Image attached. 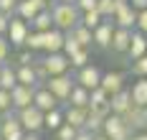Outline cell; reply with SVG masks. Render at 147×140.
I'll return each instance as SVG.
<instances>
[{"instance_id": "7c38bea8", "label": "cell", "mask_w": 147, "mask_h": 140, "mask_svg": "<svg viewBox=\"0 0 147 140\" xmlns=\"http://www.w3.org/2000/svg\"><path fill=\"white\" fill-rule=\"evenodd\" d=\"M129 41H132V28H119V26H114L112 41H109V51H114V54H127Z\"/></svg>"}, {"instance_id": "8992f818", "label": "cell", "mask_w": 147, "mask_h": 140, "mask_svg": "<svg viewBox=\"0 0 147 140\" xmlns=\"http://www.w3.org/2000/svg\"><path fill=\"white\" fill-rule=\"evenodd\" d=\"M28 31H30L28 20H23L20 16H10V20H8V41H10V46L23 48V41H26Z\"/></svg>"}, {"instance_id": "4fadbf2b", "label": "cell", "mask_w": 147, "mask_h": 140, "mask_svg": "<svg viewBox=\"0 0 147 140\" xmlns=\"http://www.w3.org/2000/svg\"><path fill=\"white\" fill-rule=\"evenodd\" d=\"M33 105L41 109V112H48V109H56L61 102L48 92V89H46L43 84H38V87H36V92H33Z\"/></svg>"}, {"instance_id": "c3c4849f", "label": "cell", "mask_w": 147, "mask_h": 140, "mask_svg": "<svg viewBox=\"0 0 147 140\" xmlns=\"http://www.w3.org/2000/svg\"><path fill=\"white\" fill-rule=\"evenodd\" d=\"M59 3H76V0H59Z\"/></svg>"}, {"instance_id": "74e56055", "label": "cell", "mask_w": 147, "mask_h": 140, "mask_svg": "<svg viewBox=\"0 0 147 140\" xmlns=\"http://www.w3.org/2000/svg\"><path fill=\"white\" fill-rule=\"evenodd\" d=\"M134 28H137V31H142V33L147 36V8L137 13V23H134Z\"/></svg>"}, {"instance_id": "d590c367", "label": "cell", "mask_w": 147, "mask_h": 140, "mask_svg": "<svg viewBox=\"0 0 147 140\" xmlns=\"http://www.w3.org/2000/svg\"><path fill=\"white\" fill-rule=\"evenodd\" d=\"M15 8H18V0H0V13H5L8 18L15 16Z\"/></svg>"}, {"instance_id": "2e32d148", "label": "cell", "mask_w": 147, "mask_h": 140, "mask_svg": "<svg viewBox=\"0 0 147 140\" xmlns=\"http://www.w3.org/2000/svg\"><path fill=\"white\" fill-rule=\"evenodd\" d=\"M142 54H147V36L142 31H132V41L127 46V56H129V61H134Z\"/></svg>"}, {"instance_id": "9c48e42d", "label": "cell", "mask_w": 147, "mask_h": 140, "mask_svg": "<svg viewBox=\"0 0 147 140\" xmlns=\"http://www.w3.org/2000/svg\"><path fill=\"white\" fill-rule=\"evenodd\" d=\"M112 33H114V20H112V18H104L96 28H91V41H94V46L96 48H109Z\"/></svg>"}, {"instance_id": "30bf717a", "label": "cell", "mask_w": 147, "mask_h": 140, "mask_svg": "<svg viewBox=\"0 0 147 140\" xmlns=\"http://www.w3.org/2000/svg\"><path fill=\"white\" fill-rule=\"evenodd\" d=\"M114 26L119 28H132L134 31V23H137V10H134L132 5L124 0V3H117V10H114Z\"/></svg>"}, {"instance_id": "83f0119b", "label": "cell", "mask_w": 147, "mask_h": 140, "mask_svg": "<svg viewBox=\"0 0 147 140\" xmlns=\"http://www.w3.org/2000/svg\"><path fill=\"white\" fill-rule=\"evenodd\" d=\"M102 20H104V18L99 16V10H96V8H94V10H84L81 18H79V23H81V26H86V28H96Z\"/></svg>"}, {"instance_id": "5bb4252c", "label": "cell", "mask_w": 147, "mask_h": 140, "mask_svg": "<svg viewBox=\"0 0 147 140\" xmlns=\"http://www.w3.org/2000/svg\"><path fill=\"white\" fill-rule=\"evenodd\" d=\"M48 8V3L46 0H18V8H15V16H20L23 20H33V16L38 13V10H43Z\"/></svg>"}, {"instance_id": "3957f363", "label": "cell", "mask_w": 147, "mask_h": 140, "mask_svg": "<svg viewBox=\"0 0 147 140\" xmlns=\"http://www.w3.org/2000/svg\"><path fill=\"white\" fill-rule=\"evenodd\" d=\"M18 120H20V127L26 133H41L43 130V112L36 107V105H28L23 109H15Z\"/></svg>"}, {"instance_id": "d4e9b609", "label": "cell", "mask_w": 147, "mask_h": 140, "mask_svg": "<svg viewBox=\"0 0 147 140\" xmlns=\"http://www.w3.org/2000/svg\"><path fill=\"white\" fill-rule=\"evenodd\" d=\"M15 84H18V77H15V69L10 66V64L5 61V64H0V87L3 89H13Z\"/></svg>"}, {"instance_id": "d6a6232c", "label": "cell", "mask_w": 147, "mask_h": 140, "mask_svg": "<svg viewBox=\"0 0 147 140\" xmlns=\"http://www.w3.org/2000/svg\"><path fill=\"white\" fill-rule=\"evenodd\" d=\"M76 133H79L76 127H71V125L63 122L59 130H56V138H59V140H74V138H76Z\"/></svg>"}, {"instance_id": "681fc988", "label": "cell", "mask_w": 147, "mask_h": 140, "mask_svg": "<svg viewBox=\"0 0 147 140\" xmlns=\"http://www.w3.org/2000/svg\"><path fill=\"white\" fill-rule=\"evenodd\" d=\"M46 3H53V0H46Z\"/></svg>"}, {"instance_id": "8fae6325", "label": "cell", "mask_w": 147, "mask_h": 140, "mask_svg": "<svg viewBox=\"0 0 147 140\" xmlns=\"http://www.w3.org/2000/svg\"><path fill=\"white\" fill-rule=\"evenodd\" d=\"M33 92L36 87H26V84H15L10 89V102H13V109H23L33 105Z\"/></svg>"}, {"instance_id": "1f68e13d", "label": "cell", "mask_w": 147, "mask_h": 140, "mask_svg": "<svg viewBox=\"0 0 147 140\" xmlns=\"http://www.w3.org/2000/svg\"><path fill=\"white\" fill-rule=\"evenodd\" d=\"M79 48H81V46H79V41H76L71 33L66 31V36H63V48H61V51H63L66 56H71L74 51H79Z\"/></svg>"}, {"instance_id": "cb8c5ba5", "label": "cell", "mask_w": 147, "mask_h": 140, "mask_svg": "<svg viewBox=\"0 0 147 140\" xmlns=\"http://www.w3.org/2000/svg\"><path fill=\"white\" fill-rule=\"evenodd\" d=\"M69 33H71L74 38L79 41V46H81V48H91V46H94V41H91V28H86V26L76 23Z\"/></svg>"}, {"instance_id": "603a6c76", "label": "cell", "mask_w": 147, "mask_h": 140, "mask_svg": "<svg viewBox=\"0 0 147 140\" xmlns=\"http://www.w3.org/2000/svg\"><path fill=\"white\" fill-rule=\"evenodd\" d=\"M30 28L33 31H48V28H53V20H51V10L48 8H43V10H38L36 16H33V20H30Z\"/></svg>"}, {"instance_id": "ac0fdd59", "label": "cell", "mask_w": 147, "mask_h": 140, "mask_svg": "<svg viewBox=\"0 0 147 140\" xmlns=\"http://www.w3.org/2000/svg\"><path fill=\"white\" fill-rule=\"evenodd\" d=\"M99 87H102L107 94L119 92V89L124 87V74H122V71H107V74H102V82H99Z\"/></svg>"}, {"instance_id": "7402d4cb", "label": "cell", "mask_w": 147, "mask_h": 140, "mask_svg": "<svg viewBox=\"0 0 147 140\" xmlns=\"http://www.w3.org/2000/svg\"><path fill=\"white\" fill-rule=\"evenodd\" d=\"M66 105H74V107H89V89H84L81 84H74L71 92H69Z\"/></svg>"}, {"instance_id": "ba28073f", "label": "cell", "mask_w": 147, "mask_h": 140, "mask_svg": "<svg viewBox=\"0 0 147 140\" xmlns=\"http://www.w3.org/2000/svg\"><path fill=\"white\" fill-rule=\"evenodd\" d=\"M122 120H124V125H127L132 133H140V130H145V127H147V107L132 105V107L122 115Z\"/></svg>"}, {"instance_id": "8d00e7d4", "label": "cell", "mask_w": 147, "mask_h": 140, "mask_svg": "<svg viewBox=\"0 0 147 140\" xmlns=\"http://www.w3.org/2000/svg\"><path fill=\"white\" fill-rule=\"evenodd\" d=\"M8 56H10V41L5 36H0V64L8 61Z\"/></svg>"}, {"instance_id": "f6af8a7d", "label": "cell", "mask_w": 147, "mask_h": 140, "mask_svg": "<svg viewBox=\"0 0 147 140\" xmlns=\"http://www.w3.org/2000/svg\"><path fill=\"white\" fill-rule=\"evenodd\" d=\"M129 140H147V133H145V130H140V133H132V135H129Z\"/></svg>"}, {"instance_id": "484cf974", "label": "cell", "mask_w": 147, "mask_h": 140, "mask_svg": "<svg viewBox=\"0 0 147 140\" xmlns=\"http://www.w3.org/2000/svg\"><path fill=\"white\" fill-rule=\"evenodd\" d=\"M23 48H28V51H43V33L41 31H33L30 28L28 36H26V41H23Z\"/></svg>"}, {"instance_id": "d6986e66", "label": "cell", "mask_w": 147, "mask_h": 140, "mask_svg": "<svg viewBox=\"0 0 147 140\" xmlns=\"http://www.w3.org/2000/svg\"><path fill=\"white\" fill-rule=\"evenodd\" d=\"M86 115H89V107H74V105H69V109L63 112V122L76 127V130H81L84 122H86Z\"/></svg>"}, {"instance_id": "7dc6e473", "label": "cell", "mask_w": 147, "mask_h": 140, "mask_svg": "<svg viewBox=\"0 0 147 140\" xmlns=\"http://www.w3.org/2000/svg\"><path fill=\"white\" fill-rule=\"evenodd\" d=\"M94 140H109V138H107L104 133H96V135H94Z\"/></svg>"}, {"instance_id": "b9f144b4", "label": "cell", "mask_w": 147, "mask_h": 140, "mask_svg": "<svg viewBox=\"0 0 147 140\" xmlns=\"http://www.w3.org/2000/svg\"><path fill=\"white\" fill-rule=\"evenodd\" d=\"M127 3L132 5L134 10H137V13H140V10H145V8H147V0H127Z\"/></svg>"}, {"instance_id": "277c9868", "label": "cell", "mask_w": 147, "mask_h": 140, "mask_svg": "<svg viewBox=\"0 0 147 140\" xmlns=\"http://www.w3.org/2000/svg\"><path fill=\"white\" fill-rule=\"evenodd\" d=\"M102 133H104L109 140H129V135H132V130L124 125L122 115H114V112H109V115L104 117Z\"/></svg>"}, {"instance_id": "9a60e30c", "label": "cell", "mask_w": 147, "mask_h": 140, "mask_svg": "<svg viewBox=\"0 0 147 140\" xmlns=\"http://www.w3.org/2000/svg\"><path fill=\"white\" fill-rule=\"evenodd\" d=\"M109 107H112V112L114 115H124L127 109L132 107V94H129V89H119V92L109 94Z\"/></svg>"}, {"instance_id": "44dd1931", "label": "cell", "mask_w": 147, "mask_h": 140, "mask_svg": "<svg viewBox=\"0 0 147 140\" xmlns=\"http://www.w3.org/2000/svg\"><path fill=\"white\" fill-rule=\"evenodd\" d=\"M15 77H18V84H26V87H38V77H36L33 64H26V66H20V64H18Z\"/></svg>"}, {"instance_id": "6da1fadb", "label": "cell", "mask_w": 147, "mask_h": 140, "mask_svg": "<svg viewBox=\"0 0 147 140\" xmlns=\"http://www.w3.org/2000/svg\"><path fill=\"white\" fill-rule=\"evenodd\" d=\"M48 10H51V20H53V28H59V31H71L74 26L79 23V8L74 5V3H59V0H53V3H48Z\"/></svg>"}, {"instance_id": "5b68a950", "label": "cell", "mask_w": 147, "mask_h": 140, "mask_svg": "<svg viewBox=\"0 0 147 140\" xmlns=\"http://www.w3.org/2000/svg\"><path fill=\"white\" fill-rule=\"evenodd\" d=\"M41 66L46 69V74L48 77H56V74H63V71H69V56L63 54V51H53V54H46L43 59H38Z\"/></svg>"}, {"instance_id": "e575fe53", "label": "cell", "mask_w": 147, "mask_h": 140, "mask_svg": "<svg viewBox=\"0 0 147 140\" xmlns=\"http://www.w3.org/2000/svg\"><path fill=\"white\" fill-rule=\"evenodd\" d=\"M5 112H13V102H10V92L0 87V115Z\"/></svg>"}, {"instance_id": "7a4b0ae2", "label": "cell", "mask_w": 147, "mask_h": 140, "mask_svg": "<svg viewBox=\"0 0 147 140\" xmlns=\"http://www.w3.org/2000/svg\"><path fill=\"white\" fill-rule=\"evenodd\" d=\"M74 84H76V82H74V77L69 74V71L56 74V77H48V79L43 82V87H46L51 94H53L59 102H66V99H69V92H71Z\"/></svg>"}, {"instance_id": "f546056e", "label": "cell", "mask_w": 147, "mask_h": 140, "mask_svg": "<svg viewBox=\"0 0 147 140\" xmlns=\"http://www.w3.org/2000/svg\"><path fill=\"white\" fill-rule=\"evenodd\" d=\"M119 0H96V10L102 18H114V10H117Z\"/></svg>"}, {"instance_id": "f907efd6", "label": "cell", "mask_w": 147, "mask_h": 140, "mask_svg": "<svg viewBox=\"0 0 147 140\" xmlns=\"http://www.w3.org/2000/svg\"><path fill=\"white\" fill-rule=\"evenodd\" d=\"M0 140H3V135H0Z\"/></svg>"}, {"instance_id": "f1b7e54d", "label": "cell", "mask_w": 147, "mask_h": 140, "mask_svg": "<svg viewBox=\"0 0 147 140\" xmlns=\"http://www.w3.org/2000/svg\"><path fill=\"white\" fill-rule=\"evenodd\" d=\"M69 64H71V69H81V66H86V64H89V48H79V51H74L71 56H69Z\"/></svg>"}, {"instance_id": "ee69618b", "label": "cell", "mask_w": 147, "mask_h": 140, "mask_svg": "<svg viewBox=\"0 0 147 140\" xmlns=\"http://www.w3.org/2000/svg\"><path fill=\"white\" fill-rule=\"evenodd\" d=\"M23 135H26V130H18V133H10L8 138H3V140H23Z\"/></svg>"}, {"instance_id": "816d5d0a", "label": "cell", "mask_w": 147, "mask_h": 140, "mask_svg": "<svg viewBox=\"0 0 147 140\" xmlns=\"http://www.w3.org/2000/svg\"><path fill=\"white\" fill-rule=\"evenodd\" d=\"M145 133H147V127H145Z\"/></svg>"}, {"instance_id": "ffe728a7", "label": "cell", "mask_w": 147, "mask_h": 140, "mask_svg": "<svg viewBox=\"0 0 147 140\" xmlns=\"http://www.w3.org/2000/svg\"><path fill=\"white\" fill-rule=\"evenodd\" d=\"M132 105H140V107H147V77H137V82L132 84Z\"/></svg>"}, {"instance_id": "4dcf8cb0", "label": "cell", "mask_w": 147, "mask_h": 140, "mask_svg": "<svg viewBox=\"0 0 147 140\" xmlns=\"http://www.w3.org/2000/svg\"><path fill=\"white\" fill-rule=\"evenodd\" d=\"M104 127V117H99V115H94V112H89L86 115V122H84V130H89V133H102Z\"/></svg>"}, {"instance_id": "e0dca14e", "label": "cell", "mask_w": 147, "mask_h": 140, "mask_svg": "<svg viewBox=\"0 0 147 140\" xmlns=\"http://www.w3.org/2000/svg\"><path fill=\"white\" fill-rule=\"evenodd\" d=\"M63 36H66V33L59 31V28H48V31H43V51L46 54L61 51V48H63Z\"/></svg>"}, {"instance_id": "f35d334b", "label": "cell", "mask_w": 147, "mask_h": 140, "mask_svg": "<svg viewBox=\"0 0 147 140\" xmlns=\"http://www.w3.org/2000/svg\"><path fill=\"white\" fill-rule=\"evenodd\" d=\"M33 61H36V54H33V51H28V48H23V51L18 54V64H20V66L33 64Z\"/></svg>"}, {"instance_id": "60d3db41", "label": "cell", "mask_w": 147, "mask_h": 140, "mask_svg": "<svg viewBox=\"0 0 147 140\" xmlns=\"http://www.w3.org/2000/svg\"><path fill=\"white\" fill-rule=\"evenodd\" d=\"M74 140H94V133H89V130L81 127V130L76 133V138H74Z\"/></svg>"}, {"instance_id": "52a82bcc", "label": "cell", "mask_w": 147, "mask_h": 140, "mask_svg": "<svg viewBox=\"0 0 147 140\" xmlns=\"http://www.w3.org/2000/svg\"><path fill=\"white\" fill-rule=\"evenodd\" d=\"M74 82H76V84H81L84 89H94V87H99V82H102V71H99V66L86 64V66L76 69Z\"/></svg>"}, {"instance_id": "7bdbcfd3", "label": "cell", "mask_w": 147, "mask_h": 140, "mask_svg": "<svg viewBox=\"0 0 147 140\" xmlns=\"http://www.w3.org/2000/svg\"><path fill=\"white\" fill-rule=\"evenodd\" d=\"M8 20H10V18L5 16V13H0V36H5V33H8Z\"/></svg>"}, {"instance_id": "4316f807", "label": "cell", "mask_w": 147, "mask_h": 140, "mask_svg": "<svg viewBox=\"0 0 147 140\" xmlns=\"http://www.w3.org/2000/svg\"><path fill=\"white\" fill-rule=\"evenodd\" d=\"M61 125H63V112H61L59 107L43 112V127H48V130H59Z\"/></svg>"}, {"instance_id": "836d02e7", "label": "cell", "mask_w": 147, "mask_h": 140, "mask_svg": "<svg viewBox=\"0 0 147 140\" xmlns=\"http://www.w3.org/2000/svg\"><path fill=\"white\" fill-rule=\"evenodd\" d=\"M132 74H137V77H147V54H142L140 59H134Z\"/></svg>"}, {"instance_id": "ab89813d", "label": "cell", "mask_w": 147, "mask_h": 140, "mask_svg": "<svg viewBox=\"0 0 147 140\" xmlns=\"http://www.w3.org/2000/svg\"><path fill=\"white\" fill-rule=\"evenodd\" d=\"M74 5L79 8V13H84V10H94L96 8V0H76Z\"/></svg>"}, {"instance_id": "bcb514c9", "label": "cell", "mask_w": 147, "mask_h": 140, "mask_svg": "<svg viewBox=\"0 0 147 140\" xmlns=\"http://www.w3.org/2000/svg\"><path fill=\"white\" fill-rule=\"evenodd\" d=\"M23 140H41V138H38V133H26Z\"/></svg>"}]
</instances>
